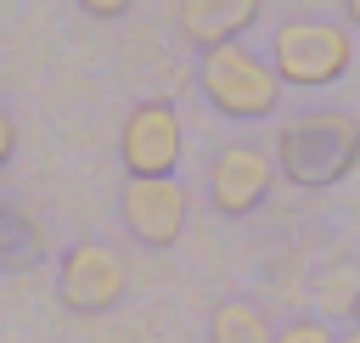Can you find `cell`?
Listing matches in <instances>:
<instances>
[{"label":"cell","instance_id":"obj_5","mask_svg":"<svg viewBox=\"0 0 360 343\" xmlns=\"http://www.w3.org/2000/svg\"><path fill=\"white\" fill-rule=\"evenodd\" d=\"M56 292L73 315H107L124 298V259L101 242H73L56 270Z\"/></svg>","mask_w":360,"mask_h":343},{"label":"cell","instance_id":"obj_9","mask_svg":"<svg viewBox=\"0 0 360 343\" xmlns=\"http://www.w3.org/2000/svg\"><path fill=\"white\" fill-rule=\"evenodd\" d=\"M270 337H276L270 315L259 304H248V298H225L208 315V343H270Z\"/></svg>","mask_w":360,"mask_h":343},{"label":"cell","instance_id":"obj_7","mask_svg":"<svg viewBox=\"0 0 360 343\" xmlns=\"http://www.w3.org/2000/svg\"><path fill=\"white\" fill-rule=\"evenodd\" d=\"M270 174H276V169H270V157H264L259 146H225V152L208 163V197H214L219 214L242 219V214H253V208L264 202Z\"/></svg>","mask_w":360,"mask_h":343},{"label":"cell","instance_id":"obj_14","mask_svg":"<svg viewBox=\"0 0 360 343\" xmlns=\"http://www.w3.org/2000/svg\"><path fill=\"white\" fill-rule=\"evenodd\" d=\"M338 343H360V321H354V332H343V337H338Z\"/></svg>","mask_w":360,"mask_h":343},{"label":"cell","instance_id":"obj_3","mask_svg":"<svg viewBox=\"0 0 360 343\" xmlns=\"http://www.w3.org/2000/svg\"><path fill=\"white\" fill-rule=\"evenodd\" d=\"M197 90H202L225 118H264V112L281 101V73H276L264 56H253V51H242V45L231 39V45L202 51V62H197Z\"/></svg>","mask_w":360,"mask_h":343},{"label":"cell","instance_id":"obj_13","mask_svg":"<svg viewBox=\"0 0 360 343\" xmlns=\"http://www.w3.org/2000/svg\"><path fill=\"white\" fill-rule=\"evenodd\" d=\"M343 17H349V28H360V0H343Z\"/></svg>","mask_w":360,"mask_h":343},{"label":"cell","instance_id":"obj_15","mask_svg":"<svg viewBox=\"0 0 360 343\" xmlns=\"http://www.w3.org/2000/svg\"><path fill=\"white\" fill-rule=\"evenodd\" d=\"M354 321H360V292H354Z\"/></svg>","mask_w":360,"mask_h":343},{"label":"cell","instance_id":"obj_10","mask_svg":"<svg viewBox=\"0 0 360 343\" xmlns=\"http://www.w3.org/2000/svg\"><path fill=\"white\" fill-rule=\"evenodd\" d=\"M270 343H338V337H332V326H326V321H315V315H298V321L276 326V337H270Z\"/></svg>","mask_w":360,"mask_h":343},{"label":"cell","instance_id":"obj_11","mask_svg":"<svg viewBox=\"0 0 360 343\" xmlns=\"http://www.w3.org/2000/svg\"><path fill=\"white\" fill-rule=\"evenodd\" d=\"M11 152H17V124H11V112L0 107V169L11 163Z\"/></svg>","mask_w":360,"mask_h":343},{"label":"cell","instance_id":"obj_2","mask_svg":"<svg viewBox=\"0 0 360 343\" xmlns=\"http://www.w3.org/2000/svg\"><path fill=\"white\" fill-rule=\"evenodd\" d=\"M354 62V39L343 22H321V17H292L276 28L270 39V67L281 73V84L292 90H321L332 79H343Z\"/></svg>","mask_w":360,"mask_h":343},{"label":"cell","instance_id":"obj_6","mask_svg":"<svg viewBox=\"0 0 360 343\" xmlns=\"http://www.w3.org/2000/svg\"><path fill=\"white\" fill-rule=\"evenodd\" d=\"M118 157L124 174H174L180 163V118L169 101H141L129 107L124 129H118Z\"/></svg>","mask_w":360,"mask_h":343},{"label":"cell","instance_id":"obj_4","mask_svg":"<svg viewBox=\"0 0 360 343\" xmlns=\"http://www.w3.org/2000/svg\"><path fill=\"white\" fill-rule=\"evenodd\" d=\"M118 219L141 247H169L186 231V191L174 186V174H129V186L118 191Z\"/></svg>","mask_w":360,"mask_h":343},{"label":"cell","instance_id":"obj_1","mask_svg":"<svg viewBox=\"0 0 360 343\" xmlns=\"http://www.w3.org/2000/svg\"><path fill=\"white\" fill-rule=\"evenodd\" d=\"M354 163H360V118L354 112L309 107V112L287 118L276 135V174L304 191L338 186Z\"/></svg>","mask_w":360,"mask_h":343},{"label":"cell","instance_id":"obj_8","mask_svg":"<svg viewBox=\"0 0 360 343\" xmlns=\"http://www.w3.org/2000/svg\"><path fill=\"white\" fill-rule=\"evenodd\" d=\"M259 6L264 0H180V34L197 51L231 45V39H242L259 22Z\"/></svg>","mask_w":360,"mask_h":343},{"label":"cell","instance_id":"obj_12","mask_svg":"<svg viewBox=\"0 0 360 343\" xmlns=\"http://www.w3.org/2000/svg\"><path fill=\"white\" fill-rule=\"evenodd\" d=\"M73 6H84V11H90V17H101V22H107V17H124V11H129V0H73Z\"/></svg>","mask_w":360,"mask_h":343}]
</instances>
